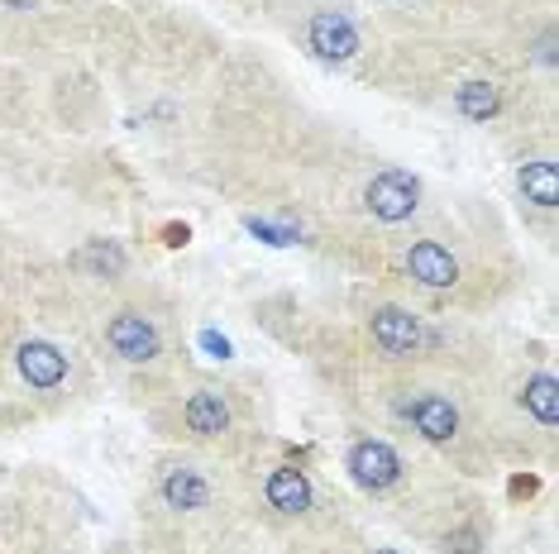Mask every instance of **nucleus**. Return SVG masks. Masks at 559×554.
<instances>
[{
    "instance_id": "1",
    "label": "nucleus",
    "mask_w": 559,
    "mask_h": 554,
    "mask_svg": "<svg viewBox=\"0 0 559 554\" xmlns=\"http://www.w3.org/2000/svg\"><path fill=\"white\" fill-rule=\"evenodd\" d=\"M139 554H245L235 511L211 469L192 459L158 463Z\"/></svg>"
},
{
    "instance_id": "2",
    "label": "nucleus",
    "mask_w": 559,
    "mask_h": 554,
    "mask_svg": "<svg viewBox=\"0 0 559 554\" xmlns=\"http://www.w3.org/2000/svg\"><path fill=\"white\" fill-rule=\"evenodd\" d=\"M397 416L426 439V445H436V449L460 445V435H464L460 401L444 397V393H430V387H406V393L397 397Z\"/></svg>"
},
{
    "instance_id": "3",
    "label": "nucleus",
    "mask_w": 559,
    "mask_h": 554,
    "mask_svg": "<svg viewBox=\"0 0 559 554\" xmlns=\"http://www.w3.org/2000/svg\"><path fill=\"white\" fill-rule=\"evenodd\" d=\"M100 335H106V349L120 363L148 369V363L163 359V325L144 306H116L106 316V325H100Z\"/></svg>"
},
{
    "instance_id": "4",
    "label": "nucleus",
    "mask_w": 559,
    "mask_h": 554,
    "mask_svg": "<svg viewBox=\"0 0 559 554\" xmlns=\"http://www.w3.org/2000/svg\"><path fill=\"white\" fill-rule=\"evenodd\" d=\"M345 469L368 497H388L406 483V459L383 435H354L345 449Z\"/></svg>"
},
{
    "instance_id": "5",
    "label": "nucleus",
    "mask_w": 559,
    "mask_h": 554,
    "mask_svg": "<svg viewBox=\"0 0 559 554\" xmlns=\"http://www.w3.org/2000/svg\"><path fill=\"white\" fill-rule=\"evenodd\" d=\"M259 497H263V511H269L273 521H287V526H307L316 516V507H321V502H316V483L297 459L273 463V469L263 473Z\"/></svg>"
},
{
    "instance_id": "6",
    "label": "nucleus",
    "mask_w": 559,
    "mask_h": 554,
    "mask_svg": "<svg viewBox=\"0 0 559 554\" xmlns=\"http://www.w3.org/2000/svg\"><path fill=\"white\" fill-rule=\"evenodd\" d=\"M177 421H182V435L201 439V445H221V439L235 435V407L221 387H192V393L182 397Z\"/></svg>"
},
{
    "instance_id": "7",
    "label": "nucleus",
    "mask_w": 559,
    "mask_h": 554,
    "mask_svg": "<svg viewBox=\"0 0 559 554\" xmlns=\"http://www.w3.org/2000/svg\"><path fill=\"white\" fill-rule=\"evenodd\" d=\"M368 339H373V349L392 363L421 354V349L430 345L421 316L406 311V306H373V316H368Z\"/></svg>"
},
{
    "instance_id": "8",
    "label": "nucleus",
    "mask_w": 559,
    "mask_h": 554,
    "mask_svg": "<svg viewBox=\"0 0 559 554\" xmlns=\"http://www.w3.org/2000/svg\"><path fill=\"white\" fill-rule=\"evenodd\" d=\"M416 206H421V182H416L412 172H402V168L373 172V178H368V186H364V210H368L373 220H383V225L412 220Z\"/></svg>"
},
{
    "instance_id": "9",
    "label": "nucleus",
    "mask_w": 559,
    "mask_h": 554,
    "mask_svg": "<svg viewBox=\"0 0 559 554\" xmlns=\"http://www.w3.org/2000/svg\"><path fill=\"white\" fill-rule=\"evenodd\" d=\"M15 373L29 393H58L68 387V354L53 339H20L15 345Z\"/></svg>"
},
{
    "instance_id": "10",
    "label": "nucleus",
    "mask_w": 559,
    "mask_h": 554,
    "mask_svg": "<svg viewBox=\"0 0 559 554\" xmlns=\"http://www.w3.org/2000/svg\"><path fill=\"white\" fill-rule=\"evenodd\" d=\"M402 268L412 282L430 287V292H450V287H460V258H454L450 244H440V239H412L402 254Z\"/></svg>"
},
{
    "instance_id": "11",
    "label": "nucleus",
    "mask_w": 559,
    "mask_h": 554,
    "mask_svg": "<svg viewBox=\"0 0 559 554\" xmlns=\"http://www.w3.org/2000/svg\"><path fill=\"white\" fill-rule=\"evenodd\" d=\"M307 48L321 62H349L359 53V29H354L340 10H316L307 24Z\"/></svg>"
},
{
    "instance_id": "12",
    "label": "nucleus",
    "mask_w": 559,
    "mask_h": 554,
    "mask_svg": "<svg viewBox=\"0 0 559 554\" xmlns=\"http://www.w3.org/2000/svg\"><path fill=\"white\" fill-rule=\"evenodd\" d=\"M516 401L540 431H559V383H555L550 369L526 373V383L516 387Z\"/></svg>"
},
{
    "instance_id": "13",
    "label": "nucleus",
    "mask_w": 559,
    "mask_h": 554,
    "mask_svg": "<svg viewBox=\"0 0 559 554\" xmlns=\"http://www.w3.org/2000/svg\"><path fill=\"white\" fill-rule=\"evenodd\" d=\"M454 110H460L464 120H474V124L498 120V110H502V86L488 82V77H468V82L454 86Z\"/></svg>"
},
{
    "instance_id": "14",
    "label": "nucleus",
    "mask_w": 559,
    "mask_h": 554,
    "mask_svg": "<svg viewBox=\"0 0 559 554\" xmlns=\"http://www.w3.org/2000/svg\"><path fill=\"white\" fill-rule=\"evenodd\" d=\"M516 186H521V196L536 201L540 210H555V206H559V168H555V158H531V162H521Z\"/></svg>"
},
{
    "instance_id": "15",
    "label": "nucleus",
    "mask_w": 559,
    "mask_h": 554,
    "mask_svg": "<svg viewBox=\"0 0 559 554\" xmlns=\"http://www.w3.org/2000/svg\"><path fill=\"white\" fill-rule=\"evenodd\" d=\"M78 268L116 282V277H124V268H130V258H124V249L116 244V239H92V244L78 249Z\"/></svg>"
},
{
    "instance_id": "16",
    "label": "nucleus",
    "mask_w": 559,
    "mask_h": 554,
    "mask_svg": "<svg viewBox=\"0 0 559 554\" xmlns=\"http://www.w3.org/2000/svg\"><path fill=\"white\" fill-rule=\"evenodd\" d=\"M368 545H359V540H340V535H330V540H292L287 554H364Z\"/></svg>"
},
{
    "instance_id": "17",
    "label": "nucleus",
    "mask_w": 559,
    "mask_h": 554,
    "mask_svg": "<svg viewBox=\"0 0 559 554\" xmlns=\"http://www.w3.org/2000/svg\"><path fill=\"white\" fill-rule=\"evenodd\" d=\"M540 493V478L536 473H512V483H507V497L512 502H531Z\"/></svg>"
},
{
    "instance_id": "18",
    "label": "nucleus",
    "mask_w": 559,
    "mask_h": 554,
    "mask_svg": "<svg viewBox=\"0 0 559 554\" xmlns=\"http://www.w3.org/2000/svg\"><path fill=\"white\" fill-rule=\"evenodd\" d=\"M163 244H168V249H187V244H192V225H182V220H173V225H163Z\"/></svg>"
},
{
    "instance_id": "19",
    "label": "nucleus",
    "mask_w": 559,
    "mask_h": 554,
    "mask_svg": "<svg viewBox=\"0 0 559 554\" xmlns=\"http://www.w3.org/2000/svg\"><path fill=\"white\" fill-rule=\"evenodd\" d=\"M364 554H406V550H397V545H368Z\"/></svg>"
},
{
    "instance_id": "20",
    "label": "nucleus",
    "mask_w": 559,
    "mask_h": 554,
    "mask_svg": "<svg viewBox=\"0 0 559 554\" xmlns=\"http://www.w3.org/2000/svg\"><path fill=\"white\" fill-rule=\"evenodd\" d=\"M0 554H10V550H0Z\"/></svg>"
}]
</instances>
